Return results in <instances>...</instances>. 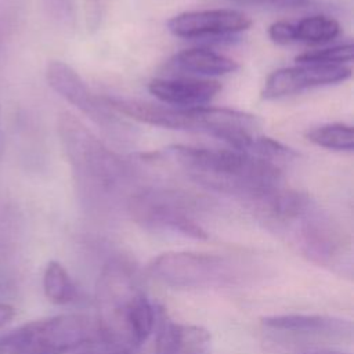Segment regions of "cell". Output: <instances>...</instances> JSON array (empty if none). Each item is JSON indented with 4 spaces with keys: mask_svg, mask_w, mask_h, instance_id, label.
I'll use <instances>...</instances> for the list:
<instances>
[{
    "mask_svg": "<svg viewBox=\"0 0 354 354\" xmlns=\"http://www.w3.org/2000/svg\"><path fill=\"white\" fill-rule=\"evenodd\" d=\"M252 21L232 8H213L181 12L167 21V29L184 39L231 37L246 30Z\"/></svg>",
    "mask_w": 354,
    "mask_h": 354,
    "instance_id": "cell-12",
    "label": "cell"
},
{
    "mask_svg": "<svg viewBox=\"0 0 354 354\" xmlns=\"http://www.w3.org/2000/svg\"><path fill=\"white\" fill-rule=\"evenodd\" d=\"M277 230L289 235L300 253L318 266L335 267L343 261L346 241L342 230L311 199Z\"/></svg>",
    "mask_w": 354,
    "mask_h": 354,
    "instance_id": "cell-9",
    "label": "cell"
},
{
    "mask_svg": "<svg viewBox=\"0 0 354 354\" xmlns=\"http://www.w3.org/2000/svg\"><path fill=\"white\" fill-rule=\"evenodd\" d=\"M353 53H354V46L351 41H348V43H343L332 47L317 48V50L301 53L296 57V61L299 64L346 65L353 61Z\"/></svg>",
    "mask_w": 354,
    "mask_h": 354,
    "instance_id": "cell-19",
    "label": "cell"
},
{
    "mask_svg": "<svg viewBox=\"0 0 354 354\" xmlns=\"http://www.w3.org/2000/svg\"><path fill=\"white\" fill-rule=\"evenodd\" d=\"M169 65L174 71L201 76H220L238 69V64L232 58L202 47L185 48L174 54Z\"/></svg>",
    "mask_w": 354,
    "mask_h": 354,
    "instance_id": "cell-15",
    "label": "cell"
},
{
    "mask_svg": "<svg viewBox=\"0 0 354 354\" xmlns=\"http://www.w3.org/2000/svg\"><path fill=\"white\" fill-rule=\"evenodd\" d=\"M69 354H131V351L124 350V348L118 347V346L111 344V343L101 342V343H97V344H93V346L76 350V351L69 353Z\"/></svg>",
    "mask_w": 354,
    "mask_h": 354,
    "instance_id": "cell-23",
    "label": "cell"
},
{
    "mask_svg": "<svg viewBox=\"0 0 354 354\" xmlns=\"http://www.w3.org/2000/svg\"><path fill=\"white\" fill-rule=\"evenodd\" d=\"M153 332H156L155 354H194L210 340L207 330L180 324L165 313L158 314Z\"/></svg>",
    "mask_w": 354,
    "mask_h": 354,
    "instance_id": "cell-14",
    "label": "cell"
},
{
    "mask_svg": "<svg viewBox=\"0 0 354 354\" xmlns=\"http://www.w3.org/2000/svg\"><path fill=\"white\" fill-rule=\"evenodd\" d=\"M268 36L274 43L288 44L295 41V24L289 21H277L270 25Z\"/></svg>",
    "mask_w": 354,
    "mask_h": 354,
    "instance_id": "cell-21",
    "label": "cell"
},
{
    "mask_svg": "<svg viewBox=\"0 0 354 354\" xmlns=\"http://www.w3.org/2000/svg\"><path fill=\"white\" fill-rule=\"evenodd\" d=\"M148 90L159 101L171 106H203L221 90L216 80L199 77H158L149 82Z\"/></svg>",
    "mask_w": 354,
    "mask_h": 354,
    "instance_id": "cell-13",
    "label": "cell"
},
{
    "mask_svg": "<svg viewBox=\"0 0 354 354\" xmlns=\"http://www.w3.org/2000/svg\"><path fill=\"white\" fill-rule=\"evenodd\" d=\"M104 342L97 317L65 313L26 322L0 336L1 354H69Z\"/></svg>",
    "mask_w": 354,
    "mask_h": 354,
    "instance_id": "cell-5",
    "label": "cell"
},
{
    "mask_svg": "<svg viewBox=\"0 0 354 354\" xmlns=\"http://www.w3.org/2000/svg\"><path fill=\"white\" fill-rule=\"evenodd\" d=\"M97 321L105 343L133 351L153 333L158 311L149 300L131 264L122 257L109 259L97 283Z\"/></svg>",
    "mask_w": 354,
    "mask_h": 354,
    "instance_id": "cell-3",
    "label": "cell"
},
{
    "mask_svg": "<svg viewBox=\"0 0 354 354\" xmlns=\"http://www.w3.org/2000/svg\"><path fill=\"white\" fill-rule=\"evenodd\" d=\"M340 33V24L328 15H310L295 24V41L319 44L333 40Z\"/></svg>",
    "mask_w": 354,
    "mask_h": 354,
    "instance_id": "cell-17",
    "label": "cell"
},
{
    "mask_svg": "<svg viewBox=\"0 0 354 354\" xmlns=\"http://www.w3.org/2000/svg\"><path fill=\"white\" fill-rule=\"evenodd\" d=\"M0 354H1V353H0Z\"/></svg>",
    "mask_w": 354,
    "mask_h": 354,
    "instance_id": "cell-28",
    "label": "cell"
},
{
    "mask_svg": "<svg viewBox=\"0 0 354 354\" xmlns=\"http://www.w3.org/2000/svg\"><path fill=\"white\" fill-rule=\"evenodd\" d=\"M41 285L44 296L54 304H69L77 297V288L72 277L57 260L47 263L43 272Z\"/></svg>",
    "mask_w": 354,
    "mask_h": 354,
    "instance_id": "cell-16",
    "label": "cell"
},
{
    "mask_svg": "<svg viewBox=\"0 0 354 354\" xmlns=\"http://www.w3.org/2000/svg\"><path fill=\"white\" fill-rule=\"evenodd\" d=\"M102 98L116 113L163 129L206 133L241 152L249 153L257 137V118L242 111L217 106L158 105L113 95Z\"/></svg>",
    "mask_w": 354,
    "mask_h": 354,
    "instance_id": "cell-4",
    "label": "cell"
},
{
    "mask_svg": "<svg viewBox=\"0 0 354 354\" xmlns=\"http://www.w3.org/2000/svg\"><path fill=\"white\" fill-rule=\"evenodd\" d=\"M306 138L322 148L333 151H347L354 149V136L353 127L344 123H329L308 129L306 131Z\"/></svg>",
    "mask_w": 354,
    "mask_h": 354,
    "instance_id": "cell-18",
    "label": "cell"
},
{
    "mask_svg": "<svg viewBox=\"0 0 354 354\" xmlns=\"http://www.w3.org/2000/svg\"><path fill=\"white\" fill-rule=\"evenodd\" d=\"M57 130L82 205L95 213L126 206L136 191L133 166L69 112L59 113Z\"/></svg>",
    "mask_w": 354,
    "mask_h": 354,
    "instance_id": "cell-1",
    "label": "cell"
},
{
    "mask_svg": "<svg viewBox=\"0 0 354 354\" xmlns=\"http://www.w3.org/2000/svg\"><path fill=\"white\" fill-rule=\"evenodd\" d=\"M131 220L152 232H167L191 239H206L207 232L198 221L199 202L191 195L163 188H137L126 202Z\"/></svg>",
    "mask_w": 354,
    "mask_h": 354,
    "instance_id": "cell-7",
    "label": "cell"
},
{
    "mask_svg": "<svg viewBox=\"0 0 354 354\" xmlns=\"http://www.w3.org/2000/svg\"><path fill=\"white\" fill-rule=\"evenodd\" d=\"M47 14L64 26H73L76 21V8L73 0H43Z\"/></svg>",
    "mask_w": 354,
    "mask_h": 354,
    "instance_id": "cell-20",
    "label": "cell"
},
{
    "mask_svg": "<svg viewBox=\"0 0 354 354\" xmlns=\"http://www.w3.org/2000/svg\"><path fill=\"white\" fill-rule=\"evenodd\" d=\"M303 354H344V353H339V351H329V350H314V351H307Z\"/></svg>",
    "mask_w": 354,
    "mask_h": 354,
    "instance_id": "cell-26",
    "label": "cell"
},
{
    "mask_svg": "<svg viewBox=\"0 0 354 354\" xmlns=\"http://www.w3.org/2000/svg\"><path fill=\"white\" fill-rule=\"evenodd\" d=\"M17 311L8 303H0V329L12 321Z\"/></svg>",
    "mask_w": 354,
    "mask_h": 354,
    "instance_id": "cell-24",
    "label": "cell"
},
{
    "mask_svg": "<svg viewBox=\"0 0 354 354\" xmlns=\"http://www.w3.org/2000/svg\"><path fill=\"white\" fill-rule=\"evenodd\" d=\"M3 153V130H1V116H0V159Z\"/></svg>",
    "mask_w": 354,
    "mask_h": 354,
    "instance_id": "cell-27",
    "label": "cell"
},
{
    "mask_svg": "<svg viewBox=\"0 0 354 354\" xmlns=\"http://www.w3.org/2000/svg\"><path fill=\"white\" fill-rule=\"evenodd\" d=\"M263 330L283 343L344 340L353 335V322L321 314H283L261 319Z\"/></svg>",
    "mask_w": 354,
    "mask_h": 354,
    "instance_id": "cell-10",
    "label": "cell"
},
{
    "mask_svg": "<svg viewBox=\"0 0 354 354\" xmlns=\"http://www.w3.org/2000/svg\"><path fill=\"white\" fill-rule=\"evenodd\" d=\"M46 79L59 97L79 109L116 144L133 142L136 138L133 126L119 118L102 97H97L71 65L58 59L50 61L46 68Z\"/></svg>",
    "mask_w": 354,
    "mask_h": 354,
    "instance_id": "cell-8",
    "label": "cell"
},
{
    "mask_svg": "<svg viewBox=\"0 0 354 354\" xmlns=\"http://www.w3.org/2000/svg\"><path fill=\"white\" fill-rule=\"evenodd\" d=\"M158 155L174 163L198 185L252 203L281 188L282 171L277 163L232 148L174 144Z\"/></svg>",
    "mask_w": 354,
    "mask_h": 354,
    "instance_id": "cell-2",
    "label": "cell"
},
{
    "mask_svg": "<svg viewBox=\"0 0 354 354\" xmlns=\"http://www.w3.org/2000/svg\"><path fill=\"white\" fill-rule=\"evenodd\" d=\"M351 69L346 65L299 64L297 66L274 71L264 82L261 97L277 100L297 94L307 88L336 84L347 80Z\"/></svg>",
    "mask_w": 354,
    "mask_h": 354,
    "instance_id": "cell-11",
    "label": "cell"
},
{
    "mask_svg": "<svg viewBox=\"0 0 354 354\" xmlns=\"http://www.w3.org/2000/svg\"><path fill=\"white\" fill-rule=\"evenodd\" d=\"M101 3L102 0H87V7L90 6L88 10V18L91 22V26H97L98 21H100V14H101Z\"/></svg>",
    "mask_w": 354,
    "mask_h": 354,
    "instance_id": "cell-25",
    "label": "cell"
},
{
    "mask_svg": "<svg viewBox=\"0 0 354 354\" xmlns=\"http://www.w3.org/2000/svg\"><path fill=\"white\" fill-rule=\"evenodd\" d=\"M243 6H257V7H277V8H296L307 6L311 0H227Z\"/></svg>",
    "mask_w": 354,
    "mask_h": 354,
    "instance_id": "cell-22",
    "label": "cell"
},
{
    "mask_svg": "<svg viewBox=\"0 0 354 354\" xmlns=\"http://www.w3.org/2000/svg\"><path fill=\"white\" fill-rule=\"evenodd\" d=\"M249 264L225 254L165 252L148 263V272L176 289H224L250 278Z\"/></svg>",
    "mask_w": 354,
    "mask_h": 354,
    "instance_id": "cell-6",
    "label": "cell"
}]
</instances>
